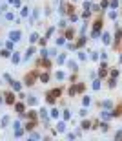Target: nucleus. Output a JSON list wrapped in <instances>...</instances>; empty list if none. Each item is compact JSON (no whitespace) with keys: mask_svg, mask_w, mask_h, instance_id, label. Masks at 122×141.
Listing matches in <instances>:
<instances>
[{"mask_svg":"<svg viewBox=\"0 0 122 141\" xmlns=\"http://www.w3.org/2000/svg\"><path fill=\"white\" fill-rule=\"evenodd\" d=\"M13 127H15V130H18V128H22V125H20V121H15V123H13Z\"/></svg>","mask_w":122,"mask_h":141,"instance_id":"nucleus-27","label":"nucleus"},{"mask_svg":"<svg viewBox=\"0 0 122 141\" xmlns=\"http://www.w3.org/2000/svg\"><path fill=\"white\" fill-rule=\"evenodd\" d=\"M104 106H106V108H111L113 103H111V101H104Z\"/></svg>","mask_w":122,"mask_h":141,"instance_id":"nucleus-28","label":"nucleus"},{"mask_svg":"<svg viewBox=\"0 0 122 141\" xmlns=\"http://www.w3.org/2000/svg\"><path fill=\"white\" fill-rule=\"evenodd\" d=\"M57 79H58V81L66 79V73H64V72H57Z\"/></svg>","mask_w":122,"mask_h":141,"instance_id":"nucleus-12","label":"nucleus"},{"mask_svg":"<svg viewBox=\"0 0 122 141\" xmlns=\"http://www.w3.org/2000/svg\"><path fill=\"white\" fill-rule=\"evenodd\" d=\"M49 55H51V57H53V55H57V50H55V48H51V50H49Z\"/></svg>","mask_w":122,"mask_h":141,"instance_id":"nucleus-33","label":"nucleus"},{"mask_svg":"<svg viewBox=\"0 0 122 141\" xmlns=\"http://www.w3.org/2000/svg\"><path fill=\"white\" fill-rule=\"evenodd\" d=\"M13 44H15L13 40H7V42H6V48H7V50H13Z\"/></svg>","mask_w":122,"mask_h":141,"instance_id":"nucleus-22","label":"nucleus"},{"mask_svg":"<svg viewBox=\"0 0 122 141\" xmlns=\"http://www.w3.org/2000/svg\"><path fill=\"white\" fill-rule=\"evenodd\" d=\"M20 59H22V57H20V53H18V51H13V53H11V60H13V64H20Z\"/></svg>","mask_w":122,"mask_h":141,"instance_id":"nucleus-2","label":"nucleus"},{"mask_svg":"<svg viewBox=\"0 0 122 141\" xmlns=\"http://www.w3.org/2000/svg\"><path fill=\"white\" fill-rule=\"evenodd\" d=\"M27 103H29V105H36V103H38V99H36L35 95H29V99H27Z\"/></svg>","mask_w":122,"mask_h":141,"instance_id":"nucleus-9","label":"nucleus"},{"mask_svg":"<svg viewBox=\"0 0 122 141\" xmlns=\"http://www.w3.org/2000/svg\"><path fill=\"white\" fill-rule=\"evenodd\" d=\"M11 88L15 92H20V90H22V83H20V81H11Z\"/></svg>","mask_w":122,"mask_h":141,"instance_id":"nucleus-3","label":"nucleus"},{"mask_svg":"<svg viewBox=\"0 0 122 141\" xmlns=\"http://www.w3.org/2000/svg\"><path fill=\"white\" fill-rule=\"evenodd\" d=\"M20 15H22V17H27V15H29V9H27V7H24L22 11H20Z\"/></svg>","mask_w":122,"mask_h":141,"instance_id":"nucleus-24","label":"nucleus"},{"mask_svg":"<svg viewBox=\"0 0 122 141\" xmlns=\"http://www.w3.org/2000/svg\"><path fill=\"white\" fill-rule=\"evenodd\" d=\"M22 136H24V130H22V128L15 130V137H22Z\"/></svg>","mask_w":122,"mask_h":141,"instance_id":"nucleus-13","label":"nucleus"},{"mask_svg":"<svg viewBox=\"0 0 122 141\" xmlns=\"http://www.w3.org/2000/svg\"><path fill=\"white\" fill-rule=\"evenodd\" d=\"M0 103H2V99H0Z\"/></svg>","mask_w":122,"mask_h":141,"instance_id":"nucleus-34","label":"nucleus"},{"mask_svg":"<svg viewBox=\"0 0 122 141\" xmlns=\"http://www.w3.org/2000/svg\"><path fill=\"white\" fill-rule=\"evenodd\" d=\"M38 38H40V37H38V33H31V35H29V42H31V44H35Z\"/></svg>","mask_w":122,"mask_h":141,"instance_id":"nucleus-7","label":"nucleus"},{"mask_svg":"<svg viewBox=\"0 0 122 141\" xmlns=\"http://www.w3.org/2000/svg\"><path fill=\"white\" fill-rule=\"evenodd\" d=\"M80 115L86 117V115H88V110H86V108H82V110H80Z\"/></svg>","mask_w":122,"mask_h":141,"instance_id":"nucleus-29","label":"nucleus"},{"mask_svg":"<svg viewBox=\"0 0 122 141\" xmlns=\"http://www.w3.org/2000/svg\"><path fill=\"white\" fill-rule=\"evenodd\" d=\"M82 128H86V130H88V128H91V127H89V123H88V121H84V125H82Z\"/></svg>","mask_w":122,"mask_h":141,"instance_id":"nucleus-32","label":"nucleus"},{"mask_svg":"<svg viewBox=\"0 0 122 141\" xmlns=\"http://www.w3.org/2000/svg\"><path fill=\"white\" fill-rule=\"evenodd\" d=\"M102 42L104 44H111V35L109 33H102Z\"/></svg>","mask_w":122,"mask_h":141,"instance_id":"nucleus-5","label":"nucleus"},{"mask_svg":"<svg viewBox=\"0 0 122 141\" xmlns=\"http://www.w3.org/2000/svg\"><path fill=\"white\" fill-rule=\"evenodd\" d=\"M68 130V125H66V121H60V123L57 125V132H66Z\"/></svg>","mask_w":122,"mask_h":141,"instance_id":"nucleus-4","label":"nucleus"},{"mask_svg":"<svg viewBox=\"0 0 122 141\" xmlns=\"http://www.w3.org/2000/svg\"><path fill=\"white\" fill-rule=\"evenodd\" d=\"M40 115H42V117H44L46 121H49V119H48V112H46L44 108H42V110H40Z\"/></svg>","mask_w":122,"mask_h":141,"instance_id":"nucleus-23","label":"nucleus"},{"mask_svg":"<svg viewBox=\"0 0 122 141\" xmlns=\"http://www.w3.org/2000/svg\"><path fill=\"white\" fill-rule=\"evenodd\" d=\"M57 44H58V46L66 44V38H64V37H58V38H57Z\"/></svg>","mask_w":122,"mask_h":141,"instance_id":"nucleus-15","label":"nucleus"},{"mask_svg":"<svg viewBox=\"0 0 122 141\" xmlns=\"http://www.w3.org/2000/svg\"><path fill=\"white\" fill-rule=\"evenodd\" d=\"M7 38H9V40H13V42H18V40L22 38V31H20V29H13V31H9Z\"/></svg>","mask_w":122,"mask_h":141,"instance_id":"nucleus-1","label":"nucleus"},{"mask_svg":"<svg viewBox=\"0 0 122 141\" xmlns=\"http://www.w3.org/2000/svg\"><path fill=\"white\" fill-rule=\"evenodd\" d=\"M89 57H91V59H93V60H97V59H98V55H97V51H93V53H91V55H89Z\"/></svg>","mask_w":122,"mask_h":141,"instance_id":"nucleus-30","label":"nucleus"},{"mask_svg":"<svg viewBox=\"0 0 122 141\" xmlns=\"http://www.w3.org/2000/svg\"><path fill=\"white\" fill-rule=\"evenodd\" d=\"M69 68L73 70V72H77L78 68H77V62H73V60H71V62H69Z\"/></svg>","mask_w":122,"mask_h":141,"instance_id":"nucleus-26","label":"nucleus"},{"mask_svg":"<svg viewBox=\"0 0 122 141\" xmlns=\"http://www.w3.org/2000/svg\"><path fill=\"white\" fill-rule=\"evenodd\" d=\"M29 139H40V134H38V132H33V134L29 136Z\"/></svg>","mask_w":122,"mask_h":141,"instance_id":"nucleus-21","label":"nucleus"},{"mask_svg":"<svg viewBox=\"0 0 122 141\" xmlns=\"http://www.w3.org/2000/svg\"><path fill=\"white\" fill-rule=\"evenodd\" d=\"M89 103H91V99H89V97H88V95H86V97H84V99H82V105H84V106H88V105H89Z\"/></svg>","mask_w":122,"mask_h":141,"instance_id":"nucleus-18","label":"nucleus"},{"mask_svg":"<svg viewBox=\"0 0 122 141\" xmlns=\"http://www.w3.org/2000/svg\"><path fill=\"white\" fill-rule=\"evenodd\" d=\"M0 57H2V59H7V57H11V50H7V48H4L2 51H0Z\"/></svg>","mask_w":122,"mask_h":141,"instance_id":"nucleus-6","label":"nucleus"},{"mask_svg":"<svg viewBox=\"0 0 122 141\" xmlns=\"http://www.w3.org/2000/svg\"><path fill=\"white\" fill-rule=\"evenodd\" d=\"M69 117H71V114H69L68 110H64V114H62V119H64V121H68Z\"/></svg>","mask_w":122,"mask_h":141,"instance_id":"nucleus-17","label":"nucleus"},{"mask_svg":"<svg viewBox=\"0 0 122 141\" xmlns=\"http://www.w3.org/2000/svg\"><path fill=\"white\" fill-rule=\"evenodd\" d=\"M33 53H35V48L31 46V48H29V50L26 51V57H24V59H26V60H27V59H31V55H33Z\"/></svg>","mask_w":122,"mask_h":141,"instance_id":"nucleus-8","label":"nucleus"},{"mask_svg":"<svg viewBox=\"0 0 122 141\" xmlns=\"http://www.w3.org/2000/svg\"><path fill=\"white\" fill-rule=\"evenodd\" d=\"M40 53H42V57H44V59H48V57H49V50H42Z\"/></svg>","mask_w":122,"mask_h":141,"instance_id":"nucleus-25","label":"nucleus"},{"mask_svg":"<svg viewBox=\"0 0 122 141\" xmlns=\"http://www.w3.org/2000/svg\"><path fill=\"white\" fill-rule=\"evenodd\" d=\"M66 59H68L66 53H64V55H60V57H58V64H64V62H66Z\"/></svg>","mask_w":122,"mask_h":141,"instance_id":"nucleus-16","label":"nucleus"},{"mask_svg":"<svg viewBox=\"0 0 122 141\" xmlns=\"http://www.w3.org/2000/svg\"><path fill=\"white\" fill-rule=\"evenodd\" d=\"M91 86H93V90H98V88H100V81H98V79L93 81V84H91Z\"/></svg>","mask_w":122,"mask_h":141,"instance_id":"nucleus-14","label":"nucleus"},{"mask_svg":"<svg viewBox=\"0 0 122 141\" xmlns=\"http://www.w3.org/2000/svg\"><path fill=\"white\" fill-rule=\"evenodd\" d=\"M4 81H7V84H11V81H13V79H11L9 73H4Z\"/></svg>","mask_w":122,"mask_h":141,"instance_id":"nucleus-20","label":"nucleus"},{"mask_svg":"<svg viewBox=\"0 0 122 141\" xmlns=\"http://www.w3.org/2000/svg\"><path fill=\"white\" fill-rule=\"evenodd\" d=\"M7 125H9V117H7V115H4V117H2V127L6 128Z\"/></svg>","mask_w":122,"mask_h":141,"instance_id":"nucleus-10","label":"nucleus"},{"mask_svg":"<svg viewBox=\"0 0 122 141\" xmlns=\"http://www.w3.org/2000/svg\"><path fill=\"white\" fill-rule=\"evenodd\" d=\"M102 117H104V119H111V114H108V112H104V114H102Z\"/></svg>","mask_w":122,"mask_h":141,"instance_id":"nucleus-31","label":"nucleus"},{"mask_svg":"<svg viewBox=\"0 0 122 141\" xmlns=\"http://www.w3.org/2000/svg\"><path fill=\"white\" fill-rule=\"evenodd\" d=\"M58 115H60V112H58L57 108H53V110H51V117H53V119H57Z\"/></svg>","mask_w":122,"mask_h":141,"instance_id":"nucleus-11","label":"nucleus"},{"mask_svg":"<svg viewBox=\"0 0 122 141\" xmlns=\"http://www.w3.org/2000/svg\"><path fill=\"white\" fill-rule=\"evenodd\" d=\"M6 103H13V93H6Z\"/></svg>","mask_w":122,"mask_h":141,"instance_id":"nucleus-19","label":"nucleus"}]
</instances>
